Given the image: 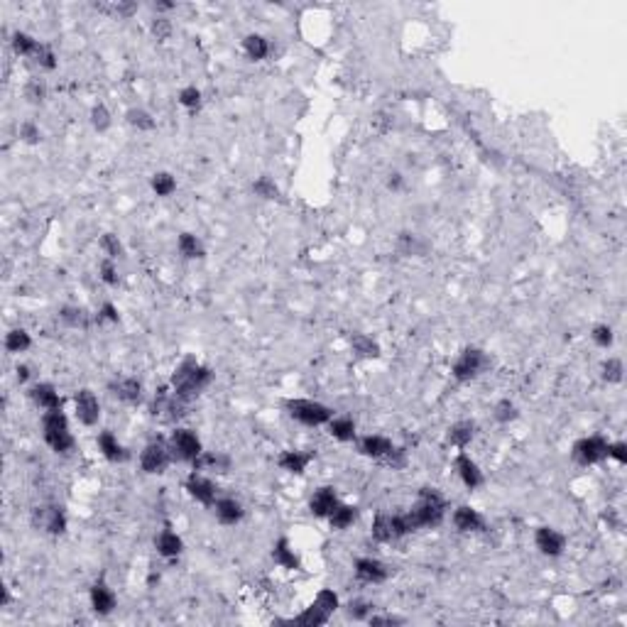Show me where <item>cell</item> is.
<instances>
[{
	"instance_id": "d6a6232c",
	"label": "cell",
	"mask_w": 627,
	"mask_h": 627,
	"mask_svg": "<svg viewBox=\"0 0 627 627\" xmlns=\"http://www.w3.org/2000/svg\"><path fill=\"white\" fill-rule=\"evenodd\" d=\"M328 612L321 610V608L317 606V603H311L309 608H306L304 612H299V615L294 617V620H290L292 625H301V627H321L328 622Z\"/></svg>"
},
{
	"instance_id": "d590c367",
	"label": "cell",
	"mask_w": 627,
	"mask_h": 627,
	"mask_svg": "<svg viewBox=\"0 0 627 627\" xmlns=\"http://www.w3.org/2000/svg\"><path fill=\"white\" fill-rule=\"evenodd\" d=\"M253 194L260 196V199H265V201H280L282 199L280 186L274 184V179H270L267 174H263V177H258V179L253 182Z\"/></svg>"
},
{
	"instance_id": "5bb4252c",
	"label": "cell",
	"mask_w": 627,
	"mask_h": 627,
	"mask_svg": "<svg viewBox=\"0 0 627 627\" xmlns=\"http://www.w3.org/2000/svg\"><path fill=\"white\" fill-rule=\"evenodd\" d=\"M89 598H91V608H94V612L96 615H100V617L111 615V612L116 610V606H118L116 593H113V588L106 583V581H96V583L91 585Z\"/></svg>"
},
{
	"instance_id": "11a10c76",
	"label": "cell",
	"mask_w": 627,
	"mask_h": 627,
	"mask_svg": "<svg viewBox=\"0 0 627 627\" xmlns=\"http://www.w3.org/2000/svg\"><path fill=\"white\" fill-rule=\"evenodd\" d=\"M590 338H593V343L601 348H610L612 341H615V333H612V328L608 326V324H598L596 328H593V333H590Z\"/></svg>"
},
{
	"instance_id": "4dcf8cb0",
	"label": "cell",
	"mask_w": 627,
	"mask_h": 627,
	"mask_svg": "<svg viewBox=\"0 0 627 627\" xmlns=\"http://www.w3.org/2000/svg\"><path fill=\"white\" fill-rule=\"evenodd\" d=\"M351 348H353V353L363 360L380 358V343L373 341L370 336H365V333H353V336H351Z\"/></svg>"
},
{
	"instance_id": "91938a15",
	"label": "cell",
	"mask_w": 627,
	"mask_h": 627,
	"mask_svg": "<svg viewBox=\"0 0 627 627\" xmlns=\"http://www.w3.org/2000/svg\"><path fill=\"white\" fill-rule=\"evenodd\" d=\"M373 130L378 132V135H385V132L392 130V118L385 116V113H378V116L373 118Z\"/></svg>"
},
{
	"instance_id": "9c48e42d",
	"label": "cell",
	"mask_w": 627,
	"mask_h": 627,
	"mask_svg": "<svg viewBox=\"0 0 627 627\" xmlns=\"http://www.w3.org/2000/svg\"><path fill=\"white\" fill-rule=\"evenodd\" d=\"M574 461L579 466H593L601 463L603 459H608V441L603 436H585L579 439L574 443V451H571Z\"/></svg>"
},
{
	"instance_id": "be15d7a7",
	"label": "cell",
	"mask_w": 627,
	"mask_h": 627,
	"mask_svg": "<svg viewBox=\"0 0 627 627\" xmlns=\"http://www.w3.org/2000/svg\"><path fill=\"white\" fill-rule=\"evenodd\" d=\"M15 375H17V382H27V378H30V368H27V365H17Z\"/></svg>"
},
{
	"instance_id": "d6986e66",
	"label": "cell",
	"mask_w": 627,
	"mask_h": 627,
	"mask_svg": "<svg viewBox=\"0 0 627 627\" xmlns=\"http://www.w3.org/2000/svg\"><path fill=\"white\" fill-rule=\"evenodd\" d=\"M392 448H395V443L390 441L387 436H380V434H368V436H363L358 441V451L363 456H368V459H387V456L392 454Z\"/></svg>"
},
{
	"instance_id": "44dd1931",
	"label": "cell",
	"mask_w": 627,
	"mask_h": 627,
	"mask_svg": "<svg viewBox=\"0 0 627 627\" xmlns=\"http://www.w3.org/2000/svg\"><path fill=\"white\" fill-rule=\"evenodd\" d=\"M96 443H98V451L103 454V459H108L111 463H123V461L130 459L127 448L118 441L113 432H100L98 436H96Z\"/></svg>"
},
{
	"instance_id": "3957f363",
	"label": "cell",
	"mask_w": 627,
	"mask_h": 627,
	"mask_svg": "<svg viewBox=\"0 0 627 627\" xmlns=\"http://www.w3.org/2000/svg\"><path fill=\"white\" fill-rule=\"evenodd\" d=\"M42 436L47 441V446L52 448L54 454H71L76 446L74 441V434L69 429V419L67 414L59 409H49L44 412L42 416Z\"/></svg>"
},
{
	"instance_id": "ab89813d",
	"label": "cell",
	"mask_w": 627,
	"mask_h": 627,
	"mask_svg": "<svg viewBox=\"0 0 627 627\" xmlns=\"http://www.w3.org/2000/svg\"><path fill=\"white\" fill-rule=\"evenodd\" d=\"M59 317H62V321L67 324V326H71V328H86L89 326V314H86L81 306H62Z\"/></svg>"
},
{
	"instance_id": "5b68a950",
	"label": "cell",
	"mask_w": 627,
	"mask_h": 627,
	"mask_svg": "<svg viewBox=\"0 0 627 627\" xmlns=\"http://www.w3.org/2000/svg\"><path fill=\"white\" fill-rule=\"evenodd\" d=\"M287 414L304 427H321V424L331 422L333 409L317 400H290L287 402Z\"/></svg>"
},
{
	"instance_id": "ee69618b",
	"label": "cell",
	"mask_w": 627,
	"mask_h": 627,
	"mask_svg": "<svg viewBox=\"0 0 627 627\" xmlns=\"http://www.w3.org/2000/svg\"><path fill=\"white\" fill-rule=\"evenodd\" d=\"M96 10L108 12V15H113V17H127L137 10V6L135 3H127V0H118V3H98Z\"/></svg>"
},
{
	"instance_id": "680465c9",
	"label": "cell",
	"mask_w": 627,
	"mask_h": 627,
	"mask_svg": "<svg viewBox=\"0 0 627 627\" xmlns=\"http://www.w3.org/2000/svg\"><path fill=\"white\" fill-rule=\"evenodd\" d=\"M608 459H615L617 463H627V443L625 441L608 443Z\"/></svg>"
},
{
	"instance_id": "60d3db41",
	"label": "cell",
	"mask_w": 627,
	"mask_h": 627,
	"mask_svg": "<svg viewBox=\"0 0 627 627\" xmlns=\"http://www.w3.org/2000/svg\"><path fill=\"white\" fill-rule=\"evenodd\" d=\"M150 186L157 196H172L177 191V179H174L169 172H157L152 174V179H150Z\"/></svg>"
},
{
	"instance_id": "ba28073f",
	"label": "cell",
	"mask_w": 627,
	"mask_h": 627,
	"mask_svg": "<svg viewBox=\"0 0 627 627\" xmlns=\"http://www.w3.org/2000/svg\"><path fill=\"white\" fill-rule=\"evenodd\" d=\"M370 534H373L375 542H395V539L409 534V527H407L405 515H378L373 520V527H370Z\"/></svg>"
},
{
	"instance_id": "8d00e7d4",
	"label": "cell",
	"mask_w": 627,
	"mask_h": 627,
	"mask_svg": "<svg viewBox=\"0 0 627 627\" xmlns=\"http://www.w3.org/2000/svg\"><path fill=\"white\" fill-rule=\"evenodd\" d=\"M32 346V338L25 328H10L6 333V351L8 353H25L27 348Z\"/></svg>"
},
{
	"instance_id": "bcb514c9",
	"label": "cell",
	"mask_w": 627,
	"mask_h": 627,
	"mask_svg": "<svg viewBox=\"0 0 627 627\" xmlns=\"http://www.w3.org/2000/svg\"><path fill=\"white\" fill-rule=\"evenodd\" d=\"M493 416H495V422H500V424H510V422H515L517 416H520V409H517V405L515 402H510V400H500L495 405V409H493Z\"/></svg>"
},
{
	"instance_id": "6da1fadb",
	"label": "cell",
	"mask_w": 627,
	"mask_h": 627,
	"mask_svg": "<svg viewBox=\"0 0 627 627\" xmlns=\"http://www.w3.org/2000/svg\"><path fill=\"white\" fill-rule=\"evenodd\" d=\"M211 380H213L211 368H206V365H201L199 360L189 355V358L182 360V363L177 365V370H174L172 392L177 397H182V400L191 402L194 397H199L206 387L211 385Z\"/></svg>"
},
{
	"instance_id": "f546056e",
	"label": "cell",
	"mask_w": 627,
	"mask_h": 627,
	"mask_svg": "<svg viewBox=\"0 0 627 627\" xmlns=\"http://www.w3.org/2000/svg\"><path fill=\"white\" fill-rule=\"evenodd\" d=\"M277 463H280V468L287 470V473L301 475L306 470V466L311 463V454H304V451H282Z\"/></svg>"
},
{
	"instance_id": "1f68e13d",
	"label": "cell",
	"mask_w": 627,
	"mask_h": 627,
	"mask_svg": "<svg viewBox=\"0 0 627 627\" xmlns=\"http://www.w3.org/2000/svg\"><path fill=\"white\" fill-rule=\"evenodd\" d=\"M358 520V507L353 505H343V502H338L336 510L328 515V522H331V529H348L353 522Z\"/></svg>"
},
{
	"instance_id": "2e32d148",
	"label": "cell",
	"mask_w": 627,
	"mask_h": 627,
	"mask_svg": "<svg viewBox=\"0 0 627 627\" xmlns=\"http://www.w3.org/2000/svg\"><path fill=\"white\" fill-rule=\"evenodd\" d=\"M355 576H358V581H363V583H382V581H387V576H390V569H387V564H382L380 559L363 556V559L355 561Z\"/></svg>"
},
{
	"instance_id": "7402d4cb",
	"label": "cell",
	"mask_w": 627,
	"mask_h": 627,
	"mask_svg": "<svg viewBox=\"0 0 627 627\" xmlns=\"http://www.w3.org/2000/svg\"><path fill=\"white\" fill-rule=\"evenodd\" d=\"M27 395H30V400L44 412L59 409V407H62V397H59L57 387H54L52 382H37V385H32L30 390H27Z\"/></svg>"
},
{
	"instance_id": "4316f807",
	"label": "cell",
	"mask_w": 627,
	"mask_h": 627,
	"mask_svg": "<svg viewBox=\"0 0 627 627\" xmlns=\"http://www.w3.org/2000/svg\"><path fill=\"white\" fill-rule=\"evenodd\" d=\"M475 429L478 427H475V422H470V419H461V422L451 424V427H448V434H446L448 443L456 448H466L475 439Z\"/></svg>"
},
{
	"instance_id": "d4e9b609",
	"label": "cell",
	"mask_w": 627,
	"mask_h": 627,
	"mask_svg": "<svg viewBox=\"0 0 627 627\" xmlns=\"http://www.w3.org/2000/svg\"><path fill=\"white\" fill-rule=\"evenodd\" d=\"M154 549H157L159 556L164 559H177L182 551H184V542L177 532H172V527H164L162 532L154 537Z\"/></svg>"
},
{
	"instance_id": "7bdbcfd3",
	"label": "cell",
	"mask_w": 627,
	"mask_h": 627,
	"mask_svg": "<svg viewBox=\"0 0 627 627\" xmlns=\"http://www.w3.org/2000/svg\"><path fill=\"white\" fill-rule=\"evenodd\" d=\"M622 373H625V368H622V360H620V358H608V360H603V365H601V378L606 380V382H612V385L622 382Z\"/></svg>"
},
{
	"instance_id": "94428289",
	"label": "cell",
	"mask_w": 627,
	"mask_h": 627,
	"mask_svg": "<svg viewBox=\"0 0 627 627\" xmlns=\"http://www.w3.org/2000/svg\"><path fill=\"white\" fill-rule=\"evenodd\" d=\"M368 622L378 627V625H402L405 620H402V617H392V615H370Z\"/></svg>"
},
{
	"instance_id": "277c9868",
	"label": "cell",
	"mask_w": 627,
	"mask_h": 627,
	"mask_svg": "<svg viewBox=\"0 0 627 627\" xmlns=\"http://www.w3.org/2000/svg\"><path fill=\"white\" fill-rule=\"evenodd\" d=\"M488 368H491V358H488V353L480 351V348H475V346H468V348H463V351L459 353V358L454 360V365H451V375H454L459 382H470V380L480 378V375H483Z\"/></svg>"
},
{
	"instance_id": "f907efd6",
	"label": "cell",
	"mask_w": 627,
	"mask_h": 627,
	"mask_svg": "<svg viewBox=\"0 0 627 627\" xmlns=\"http://www.w3.org/2000/svg\"><path fill=\"white\" fill-rule=\"evenodd\" d=\"M111 111H108L103 103H98V106L91 108V125L96 127L98 132H106L108 127H111Z\"/></svg>"
},
{
	"instance_id": "816d5d0a",
	"label": "cell",
	"mask_w": 627,
	"mask_h": 627,
	"mask_svg": "<svg viewBox=\"0 0 627 627\" xmlns=\"http://www.w3.org/2000/svg\"><path fill=\"white\" fill-rule=\"evenodd\" d=\"M314 603H317V606L321 608V610H326L328 615H333V612H336L338 608H341V601H338V596L333 593V590H328V588L319 590L317 598H314Z\"/></svg>"
},
{
	"instance_id": "c3c4849f",
	"label": "cell",
	"mask_w": 627,
	"mask_h": 627,
	"mask_svg": "<svg viewBox=\"0 0 627 627\" xmlns=\"http://www.w3.org/2000/svg\"><path fill=\"white\" fill-rule=\"evenodd\" d=\"M17 137H20L25 145H39V140H42V130H39L37 123L25 121V123H20V127H17Z\"/></svg>"
},
{
	"instance_id": "836d02e7",
	"label": "cell",
	"mask_w": 627,
	"mask_h": 627,
	"mask_svg": "<svg viewBox=\"0 0 627 627\" xmlns=\"http://www.w3.org/2000/svg\"><path fill=\"white\" fill-rule=\"evenodd\" d=\"M177 248H179V255L186 260H199L206 255L204 242L194 236V233H182L179 240H177Z\"/></svg>"
},
{
	"instance_id": "e0dca14e",
	"label": "cell",
	"mask_w": 627,
	"mask_h": 627,
	"mask_svg": "<svg viewBox=\"0 0 627 627\" xmlns=\"http://www.w3.org/2000/svg\"><path fill=\"white\" fill-rule=\"evenodd\" d=\"M456 473H459V478L463 480V485L468 488V491H475V488H480V485L485 483L480 466L475 463L468 454H463V451L456 456Z\"/></svg>"
},
{
	"instance_id": "7c38bea8",
	"label": "cell",
	"mask_w": 627,
	"mask_h": 627,
	"mask_svg": "<svg viewBox=\"0 0 627 627\" xmlns=\"http://www.w3.org/2000/svg\"><path fill=\"white\" fill-rule=\"evenodd\" d=\"M74 407H76V419H79L84 427H96V424H98V419H100V402H98V397L94 395V390L84 387V390L76 392Z\"/></svg>"
},
{
	"instance_id": "f1b7e54d",
	"label": "cell",
	"mask_w": 627,
	"mask_h": 627,
	"mask_svg": "<svg viewBox=\"0 0 627 627\" xmlns=\"http://www.w3.org/2000/svg\"><path fill=\"white\" fill-rule=\"evenodd\" d=\"M328 434H331L336 441H355L358 432H355V422L351 416H331V422H328Z\"/></svg>"
},
{
	"instance_id": "8fae6325",
	"label": "cell",
	"mask_w": 627,
	"mask_h": 627,
	"mask_svg": "<svg viewBox=\"0 0 627 627\" xmlns=\"http://www.w3.org/2000/svg\"><path fill=\"white\" fill-rule=\"evenodd\" d=\"M186 493L194 497L196 502L206 507H213V502L218 500V488L211 478H206L201 470H191L186 478Z\"/></svg>"
},
{
	"instance_id": "7dc6e473",
	"label": "cell",
	"mask_w": 627,
	"mask_h": 627,
	"mask_svg": "<svg viewBox=\"0 0 627 627\" xmlns=\"http://www.w3.org/2000/svg\"><path fill=\"white\" fill-rule=\"evenodd\" d=\"M373 603L370 601H363V598H355V601H351L346 606V612L351 620H365L368 622V617L373 615Z\"/></svg>"
},
{
	"instance_id": "e7e4bbea",
	"label": "cell",
	"mask_w": 627,
	"mask_h": 627,
	"mask_svg": "<svg viewBox=\"0 0 627 627\" xmlns=\"http://www.w3.org/2000/svg\"><path fill=\"white\" fill-rule=\"evenodd\" d=\"M154 10H172L174 8V3H154Z\"/></svg>"
},
{
	"instance_id": "603a6c76",
	"label": "cell",
	"mask_w": 627,
	"mask_h": 627,
	"mask_svg": "<svg viewBox=\"0 0 627 627\" xmlns=\"http://www.w3.org/2000/svg\"><path fill=\"white\" fill-rule=\"evenodd\" d=\"M213 515H216V520L221 522V524L231 527V524H238V522L245 517V510H242V505L236 500V497H218V500L213 502Z\"/></svg>"
},
{
	"instance_id": "ffe728a7",
	"label": "cell",
	"mask_w": 627,
	"mask_h": 627,
	"mask_svg": "<svg viewBox=\"0 0 627 627\" xmlns=\"http://www.w3.org/2000/svg\"><path fill=\"white\" fill-rule=\"evenodd\" d=\"M338 502H341V500H338L336 488H331V485H324V488H319V491L311 495L309 510H311V515H317V517H328L338 507Z\"/></svg>"
},
{
	"instance_id": "e575fe53",
	"label": "cell",
	"mask_w": 627,
	"mask_h": 627,
	"mask_svg": "<svg viewBox=\"0 0 627 627\" xmlns=\"http://www.w3.org/2000/svg\"><path fill=\"white\" fill-rule=\"evenodd\" d=\"M242 52L248 54V59L253 62H263L265 57L270 54V42L263 37V35H248V37L242 39Z\"/></svg>"
},
{
	"instance_id": "6125c7cd",
	"label": "cell",
	"mask_w": 627,
	"mask_h": 627,
	"mask_svg": "<svg viewBox=\"0 0 627 627\" xmlns=\"http://www.w3.org/2000/svg\"><path fill=\"white\" fill-rule=\"evenodd\" d=\"M387 186H390V189H392V191L402 189V174H400V172L390 174V179H387Z\"/></svg>"
},
{
	"instance_id": "f35d334b",
	"label": "cell",
	"mask_w": 627,
	"mask_h": 627,
	"mask_svg": "<svg viewBox=\"0 0 627 627\" xmlns=\"http://www.w3.org/2000/svg\"><path fill=\"white\" fill-rule=\"evenodd\" d=\"M125 121L127 125H132L135 130H154V118L150 111H145V108H130V111L125 113Z\"/></svg>"
},
{
	"instance_id": "681fc988",
	"label": "cell",
	"mask_w": 627,
	"mask_h": 627,
	"mask_svg": "<svg viewBox=\"0 0 627 627\" xmlns=\"http://www.w3.org/2000/svg\"><path fill=\"white\" fill-rule=\"evenodd\" d=\"M179 106H184L186 111H199L201 108V91L196 86H184L179 91Z\"/></svg>"
},
{
	"instance_id": "6f0895ef",
	"label": "cell",
	"mask_w": 627,
	"mask_h": 627,
	"mask_svg": "<svg viewBox=\"0 0 627 627\" xmlns=\"http://www.w3.org/2000/svg\"><path fill=\"white\" fill-rule=\"evenodd\" d=\"M98 324H103V321H108V324H118L121 321V314H118V306L113 304V301H103V304H100V309H98Z\"/></svg>"
},
{
	"instance_id": "9a60e30c",
	"label": "cell",
	"mask_w": 627,
	"mask_h": 627,
	"mask_svg": "<svg viewBox=\"0 0 627 627\" xmlns=\"http://www.w3.org/2000/svg\"><path fill=\"white\" fill-rule=\"evenodd\" d=\"M534 544L544 556H561L566 549V537L554 527H539L534 532Z\"/></svg>"
},
{
	"instance_id": "4fadbf2b",
	"label": "cell",
	"mask_w": 627,
	"mask_h": 627,
	"mask_svg": "<svg viewBox=\"0 0 627 627\" xmlns=\"http://www.w3.org/2000/svg\"><path fill=\"white\" fill-rule=\"evenodd\" d=\"M108 392L116 400L125 402V405H140L143 402V382L137 378H116L108 382Z\"/></svg>"
},
{
	"instance_id": "52a82bcc",
	"label": "cell",
	"mask_w": 627,
	"mask_h": 627,
	"mask_svg": "<svg viewBox=\"0 0 627 627\" xmlns=\"http://www.w3.org/2000/svg\"><path fill=\"white\" fill-rule=\"evenodd\" d=\"M172 448H169V441L164 439H152L148 446L143 448L140 454V468L150 475H162L164 470L172 463Z\"/></svg>"
},
{
	"instance_id": "7a4b0ae2",
	"label": "cell",
	"mask_w": 627,
	"mask_h": 627,
	"mask_svg": "<svg viewBox=\"0 0 627 627\" xmlns=\"http://www.w3.org/2000/svg\"><path fill=\"white\" fill-rule=\"evenodd\" d=\"M443 515H446V500L436 488H422L416 502L412 505V510L405 515V522L409 532L424 527H436L441 524Z\"/></svg>"
},
{
	"instance_id": "f5cc1de1",
	"label": "cell",
	"mask_w": 627,
	"mask_h": 627,
	"mask_svg": "<svg viewBox=\"0 0 627 627\" xmlns=\"http://www.w3.org/2000/svg\"><path fill=\"white\" fill-rule=\"evenodd\" d=\"M150 32H152V37L157 39V42H167V39L172 37V22H169L167 17L157 15L152 20V25H150Z\"/></svg>"
},
{
	"instance_id": "db71d44e",
	"label": "cell",
	"mask_w": 627,
	"mask_h": 627,
	"mask_svg": "<svg viewBox=\"0 0 627 627\" xmlns=\"http://www.w3.org/2000/svg\"><path fill=\"white\" fill-rule=\"evenodd\" d=\"M25 98L30 100V103H44V98H47V86H44L39 79H30L25 86Z\"/></svg>"
},
{
	"instance_id": "74e56055",
	"label": "cell",
	"mask_w": 627,
	"mask_h": 627,
	"mask_svg": "<svg viewBox=\"0 0 627 627\" xmlns=\"http://www.w3.org/2000/svg\"><path fill=\"white\" fill-rule=\"evenodd\" d=\"M10 47L17 57H32L35 49L39 47V39H35L32 35H27V32H15L10 39Z\"/></svg>"
},
{
	"instance_id": "83f0119b",
	"label": "cell",
	"mask_w": 627,
	"mask_h": 627,
	"mask_svg": "<svg viewBox=\"0 0 627 627\" xmlns=\"http://www.w3.org/2000/svg\"><path fill=\"white\" fill-rule=\"evenodd\" d=\"M191 466H194V470H216V473H228V470H231V456L213 454V451H204V454H201Z\"/></svg>"
},
{
	"instance_id": "8992f818",
	"label": "cell",
	"mask_w": 627,
	"mask_h": 627,
	"mask_svg": "<svg viewBox=\"0 0 627 627\" xmlns=\"http://www.w3.org/2000/svg\"><path fill=\"white\" fill-rule=\"evenodd\" d=\"M169 448H172V459L182 461V463H194L204 454L201 439L191 429H174L169 436Z\"/></svg>"
},
{
	"instance_id": "b9f144b4",
	"label": "cell",
	"mask_w": 627,
	"mask_h": 627,
	"mask_svg": "<svg viewBox=\"0 0 627 627\" xmlns=\"http://www.w3.org/2000/svg\"><path fill=\"white\" fill-rule=\"evenodd\" d=\"M100 248H103V253H106L108 260H121L123 255H125V248H123L121 238H118L116 233H103V236H100Z\"/></svg>"
},
{
	"instance_id": "ac0fdd59",
	"label": "cell",
	"mask_w": 627,
	"mask_h": 627,
	"mask_svg": "<svg viewBox=\"0 0 627 627\" xmlns=\"http://www.w3.org/2000/svg\"><path fill=\"white\" fill-rule=\"evenodd\" d=\"M451 520H454V527L459 532H483L485 529V517L470 505L456 507Z\"/></svg>"
},
{
	"instance_id": "9f6ffc18",
	"label": "cell",
	"mask_w": 627,
	"mask_h": 627,
	"mask_svg": "<svg viewBox=\"0 0 627 627\" xmlns=\"http://www.w3.org/2000/svg\"><path fill=\"white\" fill-rule=\"evenodd\" d=\"M98 272H100V280L106 282L108 287H116L118 285V267H116V260H103V263H100V267H98Z\"/></svg>"
},
{
	"instance_id": "cb8c5ba5",
	"label": "cell",
	"mask_w": 627,
	"mask_h": 627,
	"mask_svg": "<svg viewBox=\"0 0 627 627\" xmlns=\"http://www.w3.org/2000/svg\"><path fill=\"white\" fill-rule=\"evenodd\" d=\"M272 559H274V564L282 566V569H287V571H301V561H299L294 547H292V542L287 537H280L277 542H274Z\"/></svg>"
},
{
	"instance_id": "30bf717a",
	"label": "cell",
	"mask_w": 627,
	"mask_h": 627,
	"mask_svg": "<svg viewBox=\"0 0 627 627\" xmlns=\"http://www.w3.org/2000/svg\"><path fill=\"white\" fill-rule=\"evenodd\" d=\"M32 524L47 534H64L67 532V515L59 505H42L32 512Z\"/></svg>"
},
{
	"instance_id": "f6af8a7d",
	"label": "cell",
	"mask_w": 627,
	"mask_h": 627,
	"mask_svg": "<svg viewBox=\"0 0 627 627\" xmlns=\"http://www.w3.org/2000/svg\"><path fill=\"white\" fill-rule=\"evenodd\" d=\"M30 59L35 64H39L42 69H47V71H54V69H57V54H54V49L44 42H39V47L35 49V54H32Z\"/></svg>"
},
{
	"instance_id": "484cf974",
	"label": "cell",
	"mask_w": 627,
	"mask_h": 627,
	"mask_svg": "<svg viewBox=\"0 0 627 627\" xmlns=\"http://www.w3.org/2000/svg\"><path fill=\"white\" fill-rule=\"evenodd\" d=\"M397 253L405 255V258H422L429 253V245L416 233L405 231L397 236Z\"/></svg>"
}]
</instances>
